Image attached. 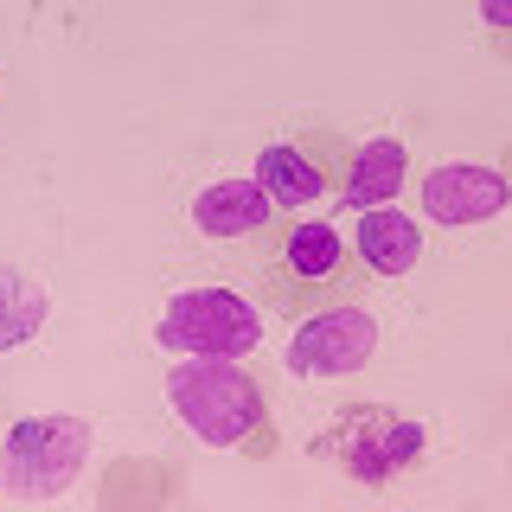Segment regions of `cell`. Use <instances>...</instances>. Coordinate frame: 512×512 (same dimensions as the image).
I'll return each mask as SVG.
<instances>
[{"instance_id":"1","label":"cell","mask_w":512,"mask_h":512,"mask_svg":"<svg viewBox=\"0 0 512 512\" xmlns=\"http://www.w3.org/2000/svg\"><path fill=\"white\" fill-rule=\"evenodd\" d=\"M250 282H256V295H263V308L301 320L308 308L359 301L365 263H359V250H352V237H340L327 218L295 212V218H276L256 237Z\"/></svg>"},{"instance_id":"2","label":"cell","mask_w":512,"mask_h":512,"mask_svg":"<svg viewBox=\"0 0 512 512\" xmlns=\"http://www.w3.org/2000/svg\"><path fill=\"white\" fill-rule=\"evenodd\" d=\"M167 397L180 410V423L199 436L205 448H244L263 436L269 423V391L263 378L244 372L237 359H186L167 372Z\"/></svg>"},{"instance_id":"3","label":"cell","mask_w":512,"mask_h":512,"mask_svg":"<svg viewBox=\"0 0 512 512\" xmlns=\"http://www.w3.org/2000/svg\"><path fill=\"white\" fill-rule=\"evenodd\" d=\"M90 461V429L77 416H26L0 436V487L13 500H58Z\"/></svg>"},{"instance_id":"4","label":"cell","mask_w":512,"mask_h":512,"mask_svg":"<svg viewBox=\"0 0 512 512\" xmlns=\"http://www.w3.org/2000/svg\"><path fill=\"white\" fill-rule=\"evenodd\" d=\"M160 346L167 352H192V359H250L263 340V314L250 308V295L237 288H180L160 308Z\"/></svg>"},{"instance_id":"5","label":"cell","mask_w":512,"mask_h":512,"mask_svg":"<svg viewBox=\"0 0 512 512\" xmlns=\"http://www.w3.org/2000/svg\"><path fill=\"white\" fill-rule=\"evenodd\" d=\"M327 448H333V461H340L346 480L384 487V480L410 474L416 461H423V423H410V416L391 410V404H352V410H340Z\"/></svg>"},{"instance_id":"6","label":"cell","mask_w":512,"mask_h":512,"mask_svg":"<svg viewBox=\"0 0 512 512\" xmlns=\"http://www.w3.org/2000/svg\"><path fill=\"white\" fill-rule=\"evenodd\" d=\"M378 352V320L365 301H333L308 314L288 340V372L295 378H352Z\"/></svg>"},{"instance_id":"7","label":"cell","mask_w":512,"mask_h":512,"mask_svg":"<svg viewBox=\"0 0 512 512\" xmlns=\"http://www.w3.org/2000/svg\"><path fill=\"white\" fill-rule=\"evenodd\" d=\"M186 218H192V231L212 237V244H256V237H263L276 218H288V212H276V199H269V192L256 186V173H250V180L199 186L192 205H186Z\"/></svg>"},{"instance_id":"8","label":"cell","mask_w":512,"mask_h":512,"mask_svg":"<svg viewBox=\"0 0 512 512\" xmlns=\"http://www.w3.org/2000/svg\"><path fill=\"white\" fill-rule=\"evenodd\" d=\"M340 167L346 154H314L301 148V141H269L263 154H256V186L276 199V212H308V205H320L333 186H340Z\"/></svg>"},{"instance_id":"9","label":"cell","mask_w":512,"mask_h":512,"mask_svg":"<svg viewBox=\"0 0 512 512\" xmlns=\"http://www.w3.org/2000/svg\"><path fill=\"white\" fill-rule=\"evenodd\" d=\"M512 205V180L474 160H448L423 180V218L436 224H487Z\"/></svg>"},{"instance_id":"10","label":"cell","mask_w":512,"mask_h":512,"mask_svg":"<svg viewBox=\"0 0 512 512\" xmlns=\"http://www.w3.org/2000/svg\"><path fill=\"white\" fill-rule=\"evenodd\" d=\"M404 173H410V148L397 135H378V141H365V148L346 154L333 199H340L346 212H372V205H391L397 192H404Z\"/></svg>"},{"instance_id":"11","label":"cell","mask_w":512,"mask_h":512,"mask_svg":"<svg viewBox=\"0 0 512 512\" xmlns=\"http://www.w3.org/2000/svg\"><path fill=\"white\" fill-rule=\"evenodd\" d=\"M352 250H359L365 276H410L416 256H423V231H416L410 212H391V205H372L359 212V231H352Z\"/></svg>"},{"instance_id":"12","label":"cell","mask_w":512,"mask_h":512,"mask_svg":"<svg viewBox=\"0 0 512 512\" xmlns=\"http://www.w3.org/2000/svg\"><path fill=\"white\" fill-rule=\"evenodd\" d=\"M45 288L39 282H26L20 269H7L0 263V346H20V340H32V333L45 327Z\"/></svg>"},{"instance_id":"13","label":"cell","mask_w":512,"mask_h":512,"mask_svg":"<svg viewBox=\"0 0 512 512\" xmlns=\"http://www.w3.org/2000/svg\"><path fill=\"white\" fill-rule=\"evenodd\" d=\"M480 13H487L493 26H506V32H512V0H480Z\"/></svg>"}]
</instances>
